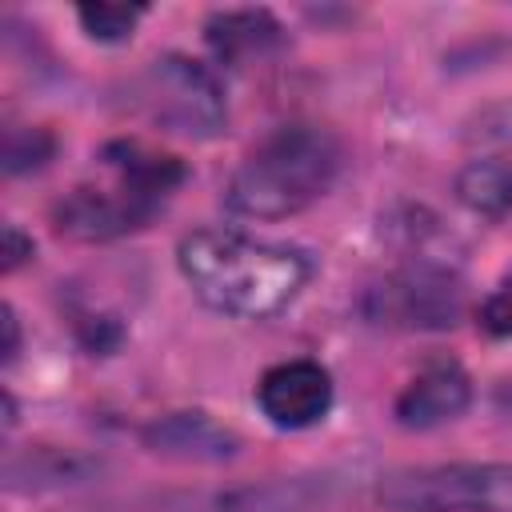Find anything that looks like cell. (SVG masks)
<instances>
[{"label": "cell", "instance_id": "10", "mask_svg": "<svg viewBox=\"0 0 512 512\" xmlns=\"http://www.w3.org/2000/svg\"><path fill=\"white\" fill-rule=\"evenodd\" d=\"M148 444H152L156 452L184 456V460H224V456L236 452V436L224 432L220 424H212V420L200 416V412H180V416L160 420V424L148 432Z\"/></svg>", "mask_w": 512, "mask_h": 512}, {"label": "cell", "instance_id": "1", "mask_svg": "<svg viewBox=\"0 0 512 512\" xmlns=\"http://www.w3.org/2000/svg\"><path fill=\"white\" fill-rule=\"evenodd\" d=\"M188 288L216 312L268 320L284 312L308 284L312 260L300 248L268 244L232 228H196L176 244Z\"/></svg>", "mask_w": 512, "mask_h": 512}, {"label": "cell", "instance_id": "6", "mask_svg": "<svg viewBox=\"0 0 512 512\" xmlns=\"http://www.w3.org/2000/svg\"><path fill=\"white\" fill-rule=\"evenodd\" d=\"M464 308L460 280L440 264H408L368 292V316L388 328H448Z\"/></svg>", "mask_w": 512, "mask_h": 512}, {"label": "cell", "instance_id": "15", "mask_svg": "<svg viewBox=\"0 0 512 512\" xmlns=\"http://www.w3.org/2000/svg\"><path fill=\"white\" fill-rule=\"evenodd\" d=\"M480 324L488 332H496V336H512V276L488 296V304L480 312Z\"/></svg>", "mask_w": 512, "mask_h": 512}, {"label": "cell", "instance_id": "8", "mask_svg": "<svg viewBox=\"0 0 512 512\" xmlns=\"http://www.w3.org/2000/svg\"><path fill=\"white\" fill-rule=\"evenodd\" d=\"M472 400V380L464 376L460 364H428L416 372V380L396 396V420L404 428H436L456 420Z\"/></svg>", "mask_w": 512, "mask_h": 512}, {"label": "cell", "instance_id": "11", "mask_svg": "<svg viewBox=\"0 0 512 512\" xmlns=\"http://www.w3.org/2000/svg\"><path fill=\"white\" fill-rule=\"evenodd\" d=\"M456 196L476 216H488V220L508 216L512 212V164H500V160H488V156H472L456 172Z\"/></svg>", "mask_w": 512, "mask_h": 512}, {"label": "cell", "instance_id": "5", "mask_svg": "<svg viewBox=\"0 0 512 512\" xmlns=\"http://www.w3.org/2000/svg\"><path fill=\"white\" fill-rule=\"evenodd\" d=\"M132 104L160 128L180 136H216L228 120L216 76L184 56H156L132 80Z\"/></svg>", "mask_w": 512, "mask_h": 512}, {"label": "cell", "instance_id": "17", "mask_svg": "<svg viewBox=\"0 0 512 512\" xmlns=\"http://www.w3.org/2000/svg\"><path fill=\"white\" fill-rule=\"evenodd\" d=\"M20 348V328H16V312L4 304V360H12Z\"/></svg>", "mask_w": 512, "mask_h": 512}, {"label": "cell", "instance_id": "3", "mask_svg": "<svg viewBox=\"0 0 512 512\" xmlns=\"http://www.w3.org/2000/svg\"><path fill=\"white\" fill-rule=\"evenodd\" d=\"M108 184H80L56 204V228L76 240H112L144 228L184 180L176 156L140 140H116L100 152Z\"/></svg>", "mask_w": 512, "mask_h": 512}, {"label": "cell", "instance_id": "2", "mask_svg": "<svg viewBox=\"0 0 512 512\" xmlns=\"http://www.w3.org/2000/svg\"><path fill=\"white\" fill-rule=\"evenodd\" d=\"M344 148L320 124H284L268 132L232 172L224 204L248 220H284L316 204L340 176Z\"/></svg>", "mask_w": 512, "mask_h": 512}, {"label": "cell", "instance_id": "14", "mask_svg": "<svg viewBox=\"0 0 512 512\" xmlns=\"http://www.w3.org/2000/svg\"><path fill=\"white\" fill-rule=\"evenodd\" d=\"M52 156V136L44 128H12L4 140V172L16 176L24 168H40Z\"/></svg>", "mask_w": 512, "mask_h": 512}, {"label": "cell", "instance_id": "4", "mask_svg": "<svg viewBox=\"0 0 512 512\" xmlns=\"http://www.w3.org/2000/svg\"><path fill=\"white\" fill-rule=\"evenodd\" d=\"M388 512H512V464L400 468L380 480Z\"/></svg>", "mask_w": 512, "mask_h": 512}, {"label": "cell", "instance_id": "16", "mask_svg": "<svg viewBox=\"0 0 512 512\" xmlns=\"http://www.w3.org/2000/svg\"><path fill=\"white\" fill-rule=\"evenodd\" d=\"M32 256V240H24V232L16 224H4V272H16L20 260Z\"/></svg>", "mask_w": 512, "mask_h": 512}, {"label": "cell", "instance_id": "9", "mask_svg": "<svg viewBox=\"0 0 512 512\" xmlns=\"http://www.w3.org/2000/svg\"><path fill=\"white\" fill-rule=\"evenodd\" d=\"M204 36L212 44V52L228 64H244L252 56H268L284 44V28L272 12L264 8H232V12H216L204 24Z\"/></svg>", "mask_w": 512, "mask_h": 512}, {"label": "cell", "instance_id": "7", "mask_svg": "<svg viewBox=\"0 0 512 512\" xmlns=\"http://www.w3.org/2000/svg\"><path fill=\"white\" fill-rule=\"evenodd\" d=\"M256 404L276 428H312L332 408V376L316 360H284L260 376Z\"/></svg>", "mask_w": 512, "mask_h": 512}, {"label": "cell", "instance_id": "13", "mask_svg": "<svg viewBox=\"0 0 512 512\" xmlns=\"http://www.w3.org/2000/svg\"><path fill=\"white\" fill-rule=\"evenodd\" d=\"M468 136H472V144H476V156L512 164V100L484 108L480 120H476V128H472Z\"/></svg>", "mask_w": 512, "mask_h": 512}, {"label": "cell", "instance_id": "12", "mask_svg": "<svg viewBox=\"0 0 512 512\" xmlns=\"http://www.w3.org/2000/svg\"><path fill=\"white\" fill-rule=\"evenodd\" d=\"M144 12H148L144 4H84V8H76V20L84 24V32L92 40L116 44V40L132 36V28Z\"/></svg>", "mask_w": 512, "mask_h": 512}]
</instances>
